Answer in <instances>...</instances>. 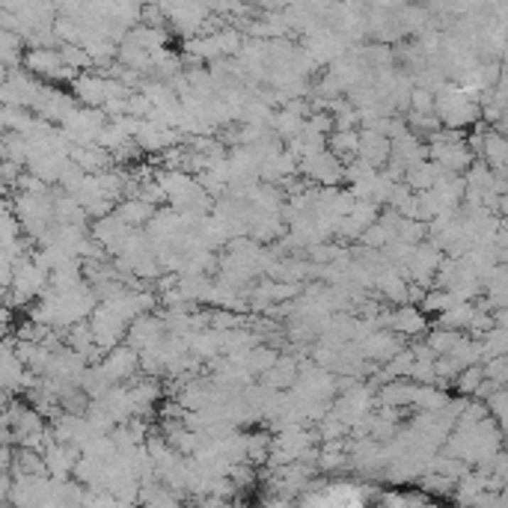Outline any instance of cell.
<instances>
[{"label":"cell","instance_id":"7a4b0ae2","mask_svg":"<svg viewBox=\"0 0 508 508\" xmlns=\"http://www.w3.org/2000/svg\"><path fill=\"white\" fill-rule=\"evenodd\" d=\"M155 215V208L149 205V200H131V202H125L122 208H119V220H125L128 226H137V223H143V220H149Z\"/></svg>","mask_w":508,"mask_h":508},{"label":"cell","instance_id":"6da1fadb","mask_svg":"<svg viewBox=\"0 0 508 508\" xmlns=\"http://www.w3.org/2000/svg\"><path fill=\"white\" fill-rule=\"evenodd\" d=\"M134 366H137V357H134V351H131V348H113L110 357L102 363V369H104V374H107L110 381L125 378V374L134 372Z\"/></svg>","mask_w":508,"mask_h":508},{"label":"cell","instance_id":"3957f363","mask_svg":"<svg viewBox=\"0 0 508 508\" xmlns=\"http://www.w3.org/2000/svg\"><path fill=\"white\" fill-rule=\"evenodd\" d=\"M414 104H416L419 110H428V107H431V95H425V92H416V95H414Z\"/></svg>","mask_w":508,"mask_h":508}]
</instances>
